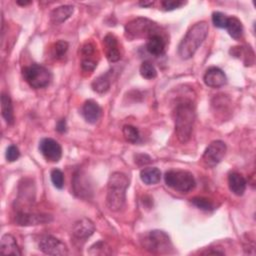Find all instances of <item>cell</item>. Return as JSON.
<instances>
[{
    "label": "cell",
    "instance_id": "cell-20",
    "mask_svg": "<svg viewBox=\"0 0 256 256\" xmlns=\"http://www.w3.org/2000/svg\"><path fill=\"white\" fill-rule=\"evenodd\" d=\"M0 252L4 255H14V256H20L22 254L15 238L11 234H4L2 236L1 244H0Z\"/></svg>",
    "mask_w": 256,
    "mask_h": 256
},
{
    "label": "cell",
    "instance_id": "cell-13",
    "mask_svg": "<svg viewBox=\"0 0 256 256\" xmlns=\"http://www.w3.org/2000/svg\"><path fill=\"white\" fill-rule=\"evenodd\" d=\"M15 223L20 226H31V225H39L45 224L52 220V217L48 214H39V213H31L20 211L14 217Z\"/></svg>",
    "mask_w": 256,
    "mask_h": 256
},
{
    "label": "cell",
    "instance_id": "cell-12",
    "mask_svg": "<svg viewBox=\"0 0 256 256\" xmlns=\"http://www.w3.org/2000/svg\"><path fill=\"white\" fill-rule=\"evenodd\" d=\"M39 151L49 162H58L62 156L60 144L52 138H43L39 142Z\"/></svg>",
    "mask_w": 256,
    "mask_h": 256
},
{
    "label": "cell",
    "instance_id": "cell-37",
    "mask_svg": "<svg viewBox=\"0 0 256 256\" xmlns=\"http://www.w3.org/2000/svg\"><path fill=\"white\" fill-rule=\"evenodd\" d=\"M154 4V1H141L139 2V5L143 6V7H148V6H151Z\"/></svg>",
    "mask_w": 256,
    "mask_h": 256
},
{
    "label": "cell",
    "instance_id": "cell-25",
    "mask_svg": "<svg viewBox=\"0 0 256 256\" xmlns=\"http://www.w3.org/2000/svg\"><path fill=\"white\" fill-rule=\"evenodd\" d=\"M122 132L126 141L130 143H136L139 140V130L132 125H125L122 129Z\"/></svg>",
    "mask_w": 256,
    "mask_h": 256
},
{
    "label": "cell",
    "instance_id": "cell-32",
    "mask_svg": "<svg viewBox=\"0 0 256 256\" xmlns=\"http://www.w3.org/2000/svg\"><path fill=\"white\" fill-rule=\"evenodd\" d=\"M20 157V151L16 145H10L8 146L6 150V159L9 162H14Z\"/></svg>",
    "mask_w": 256,
    "mask_h": 256
},
{
    "label": "cell",
    "instance_id": "cell-4",
    "mask_svg": "<svg viewBox=\"0 0 256 256\" xmlns=\"http://www.w3.org/2000/svg\"><path fill=\"white\" fill-rule=\"evenodd\" d=\"M141 244L153 254H169L173 249L169 235L162 230L147 232L141 239Z\"/></svg>",
    "mask_w": 256,
    "mask_h": 256
},
{
    "label": "cell",
    "instance_id": "cell-34",
    "mask_svg": "<svg viewBox=\"0 0 256 256\" xmlns=\"http://www.w3.org/2000/svg\"><path fill=\"white\" fill-rule=\"evenodd\" d=\"M161 4L164 10L170 11V10H174L176 8L181 7L182 5L185 4V2L179 1V0H165V1H162Z\"/></svg>",
    "mask_w": 256,
    "mask_h": 256
},
{
    "label": "cell",
    "instance_id": "cell-26",
    "mask_svg": "<svg viewBox=\"0 0 256 256\" xmlns=\"http://www.w3.org/2000/svg\"><path fill=\"white\" fill-rule=\"evenodd\" d=\"M140 74L145 79H154L157 76V70L152 63L144 61L140 66Z\"/></svg>",
    "mask_w": 256,
    "mask_h": 256
},
{
    "label": "cell",
    "instance_id": "cell-3",
    "mask_svg": "<svg viewBox=\"0 0 256 256\" xmlns=\"http://www.w3.org/2000/svg\"><path fill=\"white\" fill-rule=\"evenodd\" d=\"M209 26L206 21H199L189 28L178 45V55L181 59L191 58L208 35Z\"/></svg>",
    "mask_w": 256,
    "mask_h": 256
},
{
    "label": "cell",
    "instance_id": "cell-29",
    "mask_svg": "<svg viewBox=\"0 0 256 256\" xmlns=\"http://www.w3.org/2000/svg\"><path fill=\"white\" fill-rule=\"evenodd\" d=\"M68 43L64 40H59L57 41L54 46H53V56L55 59H62L67 50H68Z\"/></svg>",
    "mask_w": 256,
    "mask_h": 256
},
{
    "label": "cell",
    "instance_id": "cell-15",
    "mask_svg": "<svg viewBox=\"0 0 256 256\" xmlns=\"http://www.w3.org/2000/svg\"><path fill=\"white\" fill-rule=\"evenodd\" d=\"M106 58L109 62L115 63L121 59V52L117 38L113 34H107L103 39Z\"/></svg>",
    "mask_w": 256,
    "mask_h": 256
},
{
    "label": "cell",
    "instance_id": "cell-28",
    "mask_svg": "<svg viewBox=\"0 0 256 256\" xmlns=\"http://www.w3.org/2000/svg\"><path fill=\"white\" fill-rule=\"evenodd\" d=\"M109 248H110V247L108 246V244H107L106 242H104V241H98V242L94 243V244L90 247L88 253L91 254V255L109 254V253H110Z\"/></svg>",
    "mask_w": 256,
    "mask_h": 256
},
{
    "label": "cell",
    "instance_id": "cell-19",
    "mask_svg": "<svg viewBox=\"0 0 256 256\" xmlns=\"http://www.w3.org/2000/svg\"><path fill=\"white\" fill-rule=\"evenodd\" d=\"M228 186L233 194L241 196L245 192L247 182L246 179L240 173L230 172L228 175Z\"/></svg>",
    "mask_w": 256,
    "mask_h": 256
},
{
    "label": "cell",
    "instance_id": "cell-27",
    "mask_svg": "<svg viewBox=\"0 0 256 256\" xmlns=\"http://www.w3.org/2000/svg\"><path fill=\"white\" fill-rule=\"evenodd\" d=\"M191 203L197 208L204 211H211L214 209L213 202L204 197H194L191 199Z\"/></svg>",
    "mask_w": 256,
    "mask_h": 256
},
{
    "label": "cell",
    "instance_id": "cell-22",
    "mask_svg": "<svg viewBox=\"0 0 256 256\" xmlns=\"http://www.w3.org/2000/svg\"><path fill=\"white\" fill-rule=\"evenodd\" d=\"M1 114L7 124L12 125L14 123L13 105L10 96L6 93L1 94Z\"/></svg>",
    "mask_w": 256,
    "mask_h": 256
},
{
    "label": "cell",
    "instance_id": "cell-36",
    "mask_svg": "<svg viewBox=\"0 0 256 256\" xmlns=\"http://www.w3.org/2000/svg\"><path fill=\"white\" fill-rule=\"evenodd\" d=\"M56 130L60 133H64L66 131V121L65 119H61L58 121L57 125H56Z\"/></svg>",
    "mask_w": 256,
    "mask_h": 256
},
{
    "label": "cell",
    "instance_id": "cell-35",
    "mask_svg": "<svg viewBox=\"0 0 256 256\" xmlns=\"http://www.w3.org/2000/svg\"><path fill=\"white\" fill-rule=\"evenodd\" d=\"M135 162L139 165H145L151 162V158L146 154H138L135 156Z\"/></svg>",
    "mask_w": 256,
    "mask_h": 256
},
{
    "label": "cell",
    "instance_id": "cell-14",
    "mask_svg": "<svg viewBox=\"0 0 256 256\" xmlns=\"http://www.w3.org/2000/svg\"><path fill=\"white\" fill-rule=\"evenodd\" d=\"M204 83L211 88H219L227 83V77L223 70L218 67H210L203 76Z\"/></svg>",
    "mask_w": 256,
    "mask_h": 256
},
{
    "label": "cell",
    "instance_id": "cell-11",
    "mask_svg": "<svg viewBox=\"0 0 256 256\" xmlns=\"http://www.w3.org/2000/svg\"><path fill=\"white\" fill-rule=\"evenodd\" d=\"M73 193L81 199H89L93 193L89 177L81 170L75 172L72 179Z\"/></svg>",
    "mask_w": 256,
    "mask_h": 256
},
{
    "label": "cell",
    "instance_id": "cell-23",
    "mask_svg": "<svg viewBox=\"0 0 256 256\" xmlns=\"http://www.w3.org/2000/svg\"><path fill=\"white\" fill-rule=\"evenodd\" d=\"M140 178L142 182L147 185L157 184L161 179V172L156 167H148L144 168L140 172Z\"/></svg>",
    "mask_w": 256,
    "mask_h": 256
},
{
    "label": "cell",
    "instance_id": "cell-38",
    "mask_svg": "<svg viewBox=\"0 0 256 256\" xmlns=\"http://www.w3.org/2000/svg\"><path fill=\"white\" fill-rule=\"evenodd\" d=\"M18 5H21V6H25V5H29L31 3V1H17L16 2Z\"/></svg>",
    "mask_w": 256,
    "mask_h": 256
},
{
    "label": "cell",
    "instance_id": "cell-24",
    "mask_svg": "<svg viewBox=\"0 0 256 256\" xmlns=\"http://www.w3.org/2000/svg\"><path fill=\"white\" fill-rule=\"evenodd\" d=\"M229 35L234 39H240L243 34V25L237 17H228L227 24L225 27Z\"/></svg>",
    "mask_w": 256,
    "mask_h": 256
},
{
    "label": "cell",
    "instance_id": "cell-18",
    "mask_svg": "<svg viewBox=\"0 0 256 256\" xmlns=\"http://www.w3.org/2000/svg\"><path fill=\"white\" fill-rule=\"evenodd\" d=\"M166 48V41L160 33L154 34L147 39L146 49L147 51L154 56H160L164 54Z\"/></svg>",
    "mask_w": 256,
    "mask_h": 256
},
{
    "label": "cell",
    "instance_id": "cell-21",
    "mask_svg": "<svg viewBox=\"0 0 256 256\" xmlns=\"http://www.w3.org/2000/svg\"><path fill=\"white\" fill-rule=\"evenodd\" d=\"M74 8L71 5H62L53 9L50 13V19L53 24H61L65 22L72 14Z\"/></svg>",
    "mask_w": 256,
    "mask_h": 256
},
{
    "label": "cell",
    "instance_id": "cell-9",
    "mask_svg": "<svg viewBox=\"0 0 256 256\" xmlns=\"http://www.w3.org/2000/svg\"><path fill=\"white\" fill-rule=\"evenodd\" d=\"M95 231V225L89 218H81L77 220L72 227V241L79 247L82 246L86 240L92 236Z\"/></svg>",
    "mask_w": 256,
    "mask_h": 256
},
{
    "label": "cell",
    "instance_id": "cell-2",
    "mask_svg": "<svg viewBox=\"0 0 256 256\" xmlns=\"http://www.w3.org/2000/svg\"><path fill=\"white\" fill-rule=\"evenodd\" d=\"M129 186V178L122 172H114L107 183L106 205L109 210L116 212L123 208L126 200V190Z\"/></svg>",
    "mask_w": 256,
    "mask_h": 256
},
{
    "label": "cell",
    "instance_id": "cell-30",
    "mask_svg": "<svg viewBox=\"0 0 256 256\" xmlns=\"http://www.w3.org/2000/svg\"><path fill=\"white\" fill-rule=\"evenodd\" d=\"M51 181L57 189H62L64 187V174L60 169H53L50 173Z\"/></svg>",
    "mask_w": 256,
    "mask_h": 256
},
{
    "label": "cell",
    "instance_id": "cell-1",
    "mask_svg": "<svg viewBox=\"0 0 256 256\" xmlns=\"http://www.w3.org/2000/svg\"><path fill=\"white\" fill-rule=\"evenodd\" d=\"M175 133L181 143H186L192 134L196 118L195 105L191 100L179 101L173 112Z\"/></svg>",
    "mask_w": 256,
    "mask_h": 256
},
{
    "label": "cell",
    "instance_id": "cell-7",
    "mask_svg": "<svg viewBox=\"0 0 256 256\" xmlns=\"http://www.w3.org/2000/svg\"><path fill=\"white\" fill-rule=\"evenodd\" d=\"M164 180L168 187L182 193H188L196 185L193 174L185 170H169L165 173Z\"/></svg>",
    "mask_w": 256,
    "mask_h": 256
},
{
    "label": "cell",
    "instance_id": "cell-5",
    "mask_svg": "<svg viewBox=\"0 0 256 256\" xmlns=\"http://www.w3.org/2000/svg\"><path fill=\"white\" fill-rule=\"evenodd\" d=\"M160 32L158 25L148 18L138 17L131 20L125 26V36L130 39L149 38L150 36Z\"/></svg>",
    "mask_w": 256,
    "mask_h": 256
},
{
    "label": "cell",
    "instance_id": "cell-33",
    "mask_svg": "<svg viewBox=\"0 0 256 256\" xmlns=\"http://www.w3.org/2000/svg\"><path fill=\"white\" fill-rule=\"evenodd\" d=\"M97 66L96 61L93 58H82L81 68L84 72H92Z\"/></svg>",
    "mask_w": 256,
    "mask_h": 256
},
{
    "label": "cell",
    "instance_id": "cell-16",
    "mask_svg": "<svg viewBox=\"0 0 256 256\" xmlns=\"http://www.w3.org/2000/svg\"><path fill=\"white\" fill-rule=\"evenodd\" d=\"M101 112L102 110L99 104L92 99L86 100L81 109V113L84 119L90 124H94L99 120L101 116Z\"/></svg>",
    "mask_w": 256,
    "mask_h": 256
},
{
    "label": "cell",
    "instance_id": "cell-8",
    "mask_svg": "<svg viewBox=\"0 0 256 256\" xmlns=\"http://www.w3.org/2000/svg\"><path fill=\"white\" fill-rule=\"evenodd\" d=\"M226 144L221 140L212 141L202 155V162L206 167L212 168L219 164L226 154Z\"/></svg>",
    "mask_w": 256,
    "mask_h": 256
},
{
    "label": "cell",
    "instance_id": "cell-10",
    "mask_svg": "<svg viewBox=\"0 0 256 256\" xmlns=\"http://www.w3.org/2000/svg\"><path fill=\"white\" fill-rule=\"evenodd\" d=\"M38 247L43 253L48 255L63 256L68 254V248L66 244L60 239L51 235L43 236L38 243Z\"/></svg>",
    "mask_w": 256,
    "mask_h": 256
},
{
    "label": "cell",
    "instance_id": "cell-6",
    "mask_svg": "<svg viewBox=\"0 0 256 256\" xmlns=\"http://www.w3.org/2000/svg\"><path fill=\"white\" fill-rule=\"evenodd\" d=\"M22 75L25 81L34 89H40L48 86L52 80V74L48 68L41 64L33 63L22 69Z\"/></svg>",
    "mask_w": 256,
    "mask_h": 256
},
{
    "label": "cell",
    "instance_id": "cell-17",
    "mask_svg": "<svg viewBox=\"0 0 256 256\" xmlns=\"http://www.w3.org/2000/svg\"><path fill=\"white\" fill-rule=\"evenodd\" d=\"M113 74H114V69H110L109 71L95 78L91 83L92 89L95 92L100 94L106 93L110 89V86L113 82Z\"/></svg>",
    "mask_w": 256,
    "mask_h": 256
},
{
    "label": "cell",
    "instance_id": "cell-31",
    "mask_svg": "<svg viewBox=\"0 0 256 256\" xmlns=\"http://www.w3.org/2000/svg\"><path fill=\"white\" fill-rule=\"evenodd\" d=\"M228 17L222 12H213L212 14V22L218 28H225L227 24Z\"/></svg>",
    "mask_w": 256,
    "mask_h": 256
}]
</instances>
